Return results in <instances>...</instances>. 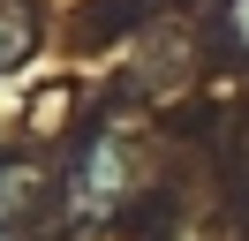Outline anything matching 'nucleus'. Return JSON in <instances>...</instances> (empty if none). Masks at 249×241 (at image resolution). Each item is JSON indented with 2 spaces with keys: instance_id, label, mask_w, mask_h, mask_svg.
<instances>
[{
  "instance_id": "nucleus-1",
  "label": "nucleus",
  "mask_w": 249,
  "mask_h": 241,
  "mask_svg": "<svg viewBox=\"0 0 249 241\" xmlns=\"http://www.w3.org/2000/svg\"><path fill=\"white\" fill-rule=\"evenodd\" d=\"M0 8H8V0H0ZM23 53H31V23L16 15V23L0 30V68H8V60H23Z\"/></svg>"
},
{
  "instance_id": "nucleus-2",
  "label": "nucleus",
  "mask_w": 249,
  "mask_h": 241,
  "mask_svg": "<svg viewBox=\"0 0 249 241\" xmlns=\"http://www.w3.org/2000/svg\"><path fill=\"white\" fill-rule=\"evenodd\" d=\"M227 30L242 38V53H249V0H234V15H227Z\"/></svg>"
}]
</instances>
